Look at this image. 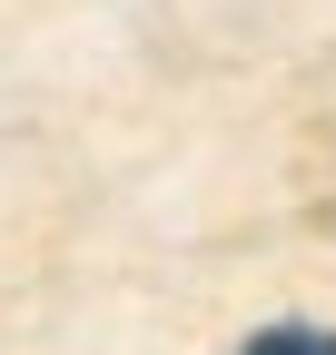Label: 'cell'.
Listing matches in <instances>:
<instances>
[{
	"label": "cell",
	"mask_w": 336,
	"mask_h": 355,
	"mask_svg": "<svg viewBox=\"0 0 336 355\" xmlns=\"http://www.w3.org/2000/svg\"><path fill=\"white\" fill-rule=\"evenodd\" d=\"M237 355H336V336L326 326H267V336H247Z\"/></svg>",
	"instance_id": "6da1fadb"
}]
</instances>
